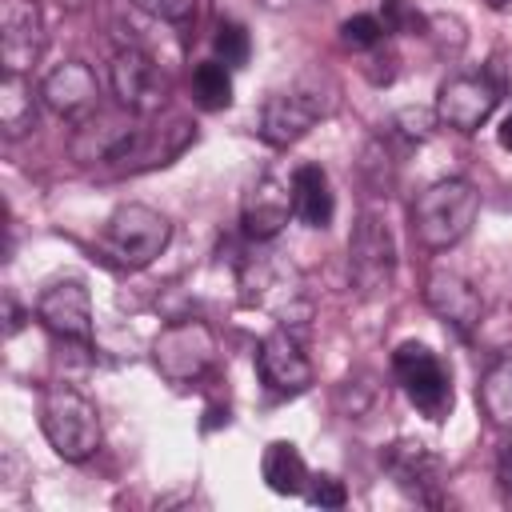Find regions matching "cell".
Listing matches in <instances>:
<instances>
[{"instance_id":"cell-14","label":"cell","mask_w":512,"mask_h":512,"mask_svg":"<svg viewBox=\"0 0 512 512\" xmlns=\"http://www.w3.org/2000/svg\"><path fill=\"white\" fill-rule=\"evenodd\" d=\"M40 100L60 116V120H76L84 124L88 116L100 112V80L84 60H64L56 64L44 84H40Z\"/></svg>"},{"instance_id":"cell-2","label":"cell","mask_w":512,"mask_h":512,"mask_svg":"<svg viewBox=\"0 0 512 512\" xmlns=\"http://www.w3.org/2000/svg\"><path fill=\"white\" fill-rule=\"evenodd\" d=\"M40 432L60 460L80 464L100 448L96 404L72 384H48L40 396Z\"/></svg>"},{"instance_id":"cell-32","label":"cell","mask_w":512,"mask_h":512,"mask_svg":"<svg viewBox=\"0 0 512 512\" xmlns=\"http://www.w3.org/2000/svg\"><path fill=\"white\" fill-rule=\"evenodd\" d=\"M484 4H488V8H508L512 0H484Z\"/></svg>"},{"instance_id":"cell-11","label":"cell","mask_w":512,"mask_h":512,"mask_svg":"<svg viewBox=\"0 0 512 512\" xmlns=\"http://www.w3.org/2000/svg\"><path fill=\"white\" fill-rule=\"evenodd\" d=\"M36 320L64 344H92L96 320H92V296L84 288V280H56L36 296Z\"/></svg>"},{"instance_id":"cell-6","label":"cell","mask_w":512,"mask_h":512,"mask_svg":"<svg viewBox=\"0 0 512 512\" xmlns=\"http://www.w3.org/2000/svg\"><path fill=\"white\" fill-rule=\"evenodd\" d=\"M216 360V336L204 320H172L152 340V368L168 384L200 380Z\"/></svg>"},{"instance_id":"cell-8","label":"cell","mask_w":512,"mask_h":512,"mask_svg":"<svg viewBox=\"0 0 512 512\" xmlns=\"http://www.w3.org/2000/svg\"><path fill=\"white\" fill-rule=\"evenodd\" d=\"M328 116V100L320 96L316 84H296V88H284L276 96L264 100L260 108V140L272 144V148H292L296 140H304L316 120Z\"/></svg>"},{"instance_id":"cell-25","label":"cell","mask_w":512,"mask_h":512,"mask_svg":"<svg viewBox=\"0 0 512 512\" xmlns=\"http://www.w3.org/2000/svg\"><path fill=\"white\" fill-rule=\"evenodd\" d=\"M380 36H384V24H380L372 12L348 16V20L340 24V40H344L348 48H376V44H380Z\"/></svg>"},{"instance_id":"cell-17","label":"cell","mask_w":512,"mask_h":512,"mask_svg":"<svg viewBox=\"0 0 512 512\" xmlns=\"http://www.w3.org/2000/svg\"><path fill=\"white\" fill-rule=\"evenodd\" d=\"M336 212V196L328 184V172L320 164H296L292 168V216L308 228H328Z\"/></svg>"},{"instance_id":"cell-31","label":"cell","mask_w":512,"mask_h":512,"mask_svg":"<svg viewBox=\"0 0 512 512\" xmlns=\"http://www.w3.org/2000/svg\"><path fill=\"white\" fill-rule=\"evenodd\" d=\"M260 8H268V12H280V8H292L296 0H256Z\"/></svg>"},{"instance_id":"cell-1","label":"cell","mask_w":512,"mask_h":512,"mask_svg":"<svg viewBox=\"0 0 512 512\" xmlns=\"http://www.w3.org/2000/svg\"><path fill=\"white\" fill-rule=\"evenodd\" d=\"M476 212H480V192L468 180L460 176L436 180L412 200V232L428 252H448L472 232Z\"/></svg>"},{"instance_id":"cell-4","label":"cell","mask_w":512,"mask_h":512,"mask_svg":"<svg viewBox=\"0 0 512 512\" xmlns=\"http://www.w3.org/2000/svg\"><path fill=\"white\" fill-rule=\"evenodd\" d=\"M392 376L412 400V408L428 420H444L452 412V372L448 364L420 340H404L392 352Z\"/></svg>"},{"instance_id":"cell-13","label":"cell","mask_w":512,"mask_h":512,"mask_svg":"<svg viewBox=\"0 0 512 512\" xmlns=\"http://www.w3.org/2000/svg\"><path fill=\"white\" fill-rule=\"evenodd\" d=\"M288 216H292V176L284 180L280 172H260L252 180V188L244 192V204H240L244 236L256 244H268L280 236Z\"/></svg>"},{"instance_id":"cell-21","label":"cell","mask_w":512,"mask_h":512,"mask_svg":"<svg viewBox=\"0 0 512 512\" xmlns=\"http://www.w3.org/2000/svg\"><path fill=\"white\" fill-rule=\"evenodd\" d=\"M36 124V92L20 72H4L0 80V128L8 140H20Z\"/></svg>"},{"instance_id":"cell-5","label":"cell","mask_w":512,"mask_h":512,"mask_svg":"<svg viewBox=\"0 0 512 512\" xmlns=\"http://www.w3.org/2000/svg\"><path fill=\"white\" fill-rule=\"evenodd\" d=\"M348 276L364 296H380L396 276V240L380 208H364L348 232Z\"/></svg>"},{"instance_id":"cell-16","label":"cell","mask_w":512,"mask_h":512,"mask_svg":"<svg viewBox=\"0 0 512 512\" xmlns=\"http://www.w3.org/2000/svg\"><path fill=\"white\" fill-rule=\"evenodd\" d=\"M44 52V16L32 0H4L0 8V64L4 72H28Z\"/></svg>"},{"instance_id":"cell-18","label":"cell","mask_w":512,"mask_h":512,"mask_svg":"<svg viewBox=\"0 0 512 512\" xmlns=\"http://www.w3.org/2000/svg\"><path fill=\"white\" fill-rule=\"evenodd\" d=\"M240 288H244V304H256V308H276L284 312V304L292 308V272L268 256H256L240 268Z\"/></svg>"},{"instance_id":"cell-28","label":"cell","mask_w":512,"mask_h":512,"mask_svg":"<svg viewBox=\"0 0 512 512\" xmlns=\"http://www.w3.org/2000/svg\"><path fill=\"white\" fill-rule=\"evenodd\" d=\"M496 480H500V488L512 496V436L504 440V448H500V456H496Z\"/></svg>"},{"instance_id":"cell-22","label":"cell","mask_w":512,"mask_h":512,"mask_svg":"<svg viewBox=\"0 0 512 512\" xmlns=\"http://www.w3.org/2000/svg\"><path fill=\"white\" fill-rule=\"evenodd\" d=\"M192 96L204 112H220L232 104V68L220 60H204L192 68Z\"/></svg>"},{"instance_id":"cell-10","label":"cell","mask_w":512,"mask_h":512,"mask_svg":"<svg viewBox=\"0 0 512 512\" xmlns=\"http://www.w3.org/2000/svg\"><path fill=\"white\" fill-rule=\"evenodd\" d=\"M500 104V88L492 84L488 72H460L448 76L436 92V120L452 132H476L488 124V116Z\"/></svg>"},{"instance_id":"cell-23","label":"cell","mask_w":512,"mask_h":512,"mask_svg":"<svg viewBox=\"0 0 512 512\" xmlns=\"http://www.w3.org/2000/svg\"><path fill=\"white\" fill-rule=\"evenodd\" d=\"M212 52H216L220 64H228V68H244V64H248V52H252V40H248L244 24L224 20V24L216 28V36H212Z\"/></svg>"},{"instance_id":"cell-3","label":"cell","mask_w":512,"mask_h":512,"mask_svg":"<svg viewBox=\"0 0 512 512\" xmlns=\"http://www.w3.org/2000/svg\"><path fill=\"white\" fill-rule=\"evenodd\" d=\"M168 240H172L168 216L148 204H120L104 220V232H100L104 252L120 268H148L156 256H164Z\"/></svg>"},{"instance_id":"cell-24","label":"cell","mask_w":512,"mask_h":512,"mask_svg":"<svg viewBox=\"0 0 512 512\" xmlns=\"http://www.w3.org/2000/svg\"><path fill=\"white\" fill-rule=\"evenodd\" d=\"M436 124H440V120H436V108H432V112H428V108H400L388 128H392L404 144H424Z\"/></svg>"},{"instance_id":"cell-9","label":"cell","mask_w":512,"mask_h":512,"mask_svg":"<svg viewBox=\"0 0 512 512\" xmlns=\"http://www.w3.org/2000/svg\"><path fill=\"white\" fill-rule=\"evenodd\" d=\"M380 464L384 472L392 476V484L416 500V504H440V492H444V460L424 444V440H412V436H400L392 440L384 452H380Z\"/></svg>"},{"instance_id":"cell-26","label":"cell","mask_w":512,"mask_h":512,"mask_svg":"<svg viewBox=\"0 0 512 512\" xmlns=\"http://www.w3.org/2000/svg\"><path fill=\"white\" fill-rule=\"evenodd\" d=\"M132 4L140 12H148L152 20H164V24H188L200 12V0H132Z\"/></svg>"},{"instance_id":"cell-20","label":"cell","mask_w":512,"mask_h":512,"mask_svg":"<svg viewBox=\"0 0 512 512\" xmlns=\"http://www.w3.org/2000/svg\"><path fill=\"white\" fill-rule=\"evenodd\" d=\"M260 476L276 496H300L308 488V464L292 440H272L260 456Z\"/></svg>"},{"instance_id":"cell-15","label":"cell","mask_w":512,"mask_h":512,"mask_svg":"<svg viewBox=\"0 0 512 512\" xmlns=\"http://www.w3.org/2000/svg\"><path fill=\"white\" fill-rule=\"evenodd\" d=\"M256 372L276 396H300L312 388V360L304 356L300 340L284 328L268 332L256 348Z\"/></svg>"},{"instance_id":"cell-7","label":"cell","mask_w":512,"mask_h":512,"mask_svg":"<svg viewBox=\"0 0 512 512\" xmlns=\"http://www.w3.org/2000/svg\"><path fill=\"white\" fill-rule=\"evenodd\" d=\"M108 84L112 96L120 100V108H128L132 116H152L168 104V76L164 68L136 44L120 48L108 64Z\"/></svg>"},{"instance_id":"cell-30","label":"cell","mask_w":512,"mask_h":512,"mask_svg":"<svg viewBox=\"0 0 512 512\" xmlns=\"http://www.w3.org/2000/svg\"><path fill=\"white\" fill-rule=\"evenodd\" d=\"M20 320H24V312H20V308L8 300V332H16V328H20Z\"/></svg>"},{"instance_id":"cell-12","label":"cell","mask_w":512,"mask_h":512,"mask_svg":"<svg viewBox=\"0 0 512 512\" xmlns=\"http://www.w3.org/2000/svg\"><path fill=\"white\" fill-rule=\"evenodd\" d=\"M424 304L456 332V336H472L480 328V316H484V296L480 288L452 272V268H432L428 280H424Z\"/></svg>"},{"instance_id":"cell-19","label":"cell","mask_w":512,"mask_h":512,"mask_svg":"<svg viewBox=\"0 0 512 512\" xmlns=\"http://www.w3.org/2000/svg\"><path fill=\"white\" fill-rule=\"evenodd\" d=\"M476 404L492 428H512V348L496 352V360L480 372Z\"/></svg>"},{"instance_id":"cell-27","label":"cell","mask_w":512,"mask_h":512,"mask_svg":"<svg viewBox=\"0 0 512 512\" xmlns=\"http://www.w3.org/2000/svg\"><path fill=\"white\" fill-rule=\"evenodd\" d=\"M304 500L312 504V508H344L348 504V492H344V484L336 480V476H312L308 480V488H304Z\"/></svg>"},{"instance_id":"cell-29","label":"cell","mask_w":512,"mask_h":512,"mask_svg":"<svg viewBox=\"0 0 512 512\" xmlns=\"http://www.w3.org/2000/svg\"><path fill=\"white\" fill-rule=\"evenodd\" d=\"M496 140H500V148H508V152H512V112L500 120V128H496Z\"/></svg>"}]
</instances>
